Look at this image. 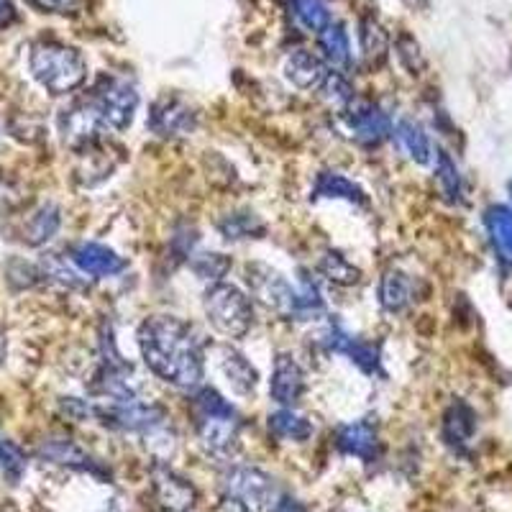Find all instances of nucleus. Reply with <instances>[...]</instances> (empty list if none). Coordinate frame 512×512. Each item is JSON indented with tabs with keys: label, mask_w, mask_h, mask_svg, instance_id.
Wrapping results in <instances>:
<instances>
[{
	"label": "nucleus",
	"mask_w": 512,
	"mask_h": 512,
	"mask_svg": "<svg viewBox=\"0 0 512 512\" xmlns=\"http://www.w3.org/2000/svg\"><path fill=\"white\" fill-rule=\"evenodd\" d=\"M136 341L154 377L190 392L203 384L208 341L192 323L177 315H149L139 326Z\"/></svg>",
	"instance_id": "f257e3e1"
},
{
	"label": "nucleus",
	"mask_w": 512,
	"mask_h": 512,
	"mask_svg": "<svg viewBox=\"0 0 512 512\" xmlns=\"http://www.w3.org/2000/svg\"><path fill=\"white\" fill-rule=\"evenodd\" d=\"M190 415L195 436L205 454L213 459L231 461L233 454L239 451L241 428H244V418L239 410L233 408L216 387L200 384L198 390H192Z\"/></svg>",
	"instance_id": "f03ea898"
},
{
	"label": "nucleus",
	"mask_w": 512,
	"mask_h": 512,
	"mask_svg": "<svg viewBox=\"0 0 512 512\" xmlns=\"http://www.w3.org/2000/svg\"><path fill=\"white\" fill-rule=\"evenodd\" d=\"M29 67L34 80L52 95L72 93L88 77V64L82 54L59 41H39L31 49Z\"/></svg>",
	"instance_id": "7ed1b4c3"
},
{
	"label": "nucleus",
	"mask_w": 512,
	"mask_h": 512,
	"mask_svg": "<svg viewBox=\"0 0 512 512\" xmlns=\"http://www.w3.org/2000/svg\"><path fill=\"white\" fill-rule=\"evenodd\" d=\"M203 310L213 331L226 338H244L254 326L251 295L226 280L208 285L203 295Z\"/></svg>",
	"instance_id": "20e7f679"
},
{
	"label": "nucleus",
	"mask_w": 512,
	"mask_h": 512,
	"mask_svg": "<svg viewBox=\"0 0 512 512\" xmlns=\"http://www.w3.org/2000/svg\"><path fill=\"white\" fill-rule=\"evenodd\" d=\"M318 346L326 354L344 356L354 364L359 372H364L367 377H382V346L367 341V338L354 336L351 331H346L338 320H328V326L320 331Z\"/></svg>",
	"instance_id": "39448f33"
},
{
	"label": "nucleus",
	"mask_w": 512,
	"mask_h": 512,
	"mask_svg": "<svg viewBox=\"0 0 512 512\" xmlns=\"http://www.w3.org/2000/svg\"><path fill=\"white\" fill-rule=\"evenodd\" d=\"M88 100L100 113L105 128H113V131H126L139 111V93L123 77H103Z\"/></svg>",
	"instance_id": "423d86ee"
},
{
	"label": "nucleus",
	"mask_w": 512,
	"mask_h": 512,
	"mask_svg": "<svg viewBox=\"0 0 512 512\" xmlns=\"http://www.w3.org/2000/svg\"><path fill=\"white\" fill-rule=\"evenodd\" d=\"M341 118H344V126L351 139L364 149H377L384 141L392 139L395 123H392L390 113L372 100H354L349 108L341 111Z\"/></svg>",
	"instance_id": "0eeeda50"
},
{
	"label": "nucleus",
	"mask_w": 512,
	"mask_h": 512,
	"mask_svg": "<svg viewBox=\"0 0 512 512\" xmlns=\"http://www.w3.org/2000/svg\"><path fill=\"white\" fill-rule=\"evenodd\" d=\"M223 492L228 497L246 502L249 507H272L277 500V487L274 479L267 472H262L259 466L233 464L228 466L223 474Z\"/></svg>",
	"instance_id": "6e6552de"
},
{
	"label": "nucleus",
	"mask_w": 512,
	"mask_h": 512,
	"mask_svg": "<svg viewBox=\"0 0 512 512\" xmlns=\"http://www.w3.org/2000/svg\"><path fill=\"white\" fill-rule=\"evenodd\" d=\"M146 128L159 139H177V136H190L198 128V113L192 111L187 100L177 95H164L154 100L146 116Z\"/></svg>",
	"instance_id": "1a4fd4ad"
},
{
	"label": "nucleus",
	"mask_w": 512,
	"mask_h": 512,
	"mask_svg": "<svg viewBox=\"0 0 512 512\" xmlns=\"http://www.w3.org/2000/svg\"><path fill=\"white\" fill-rule=\"evenodd\" d=\"M333 443L341 454L349 459H359L361 464H374L382 456V438H379V428L372 418L338 425L333 433Z\"/></svg>",
	"instance_id": "9d476101"
},
{
	"label": "nucleus",
	"mask_w": 512,
	"mask_h": 512,
	"mask_svg": "<svg viewBox=\"0 0 512 512\" xmlns=\"http://www.w3.org/2000/svg\"><path fill=\"white\" fill-rule=\"evenodd\" d=\"M305 392H308V374L300 367V361L287 351L277 354L272 379H269V397L280 408H295L297 402L305 397Z\"/></svg>",
	"instance_id": "9b49d317"
},
{
	"label": "nucleus",
	"mask_w": 512,
	"mask_h": 512,
	"mask_svg": "<svg viewBox=\"0 0 512 512\" xmlns=\"http://www.w3.org/2000/svg\"><path fill=\"white\" fill-rule=\"evenodd\" d=\"M152 489L159 507L167 512H190L198 502V489L187 477L159 461L152 472Z\"/></svg>",
	"instance_id": "f8f14e48"
},
{
	"label": "nucleus",
	"mask_w": 512,
	"mask_h": 512,
	"mask_svg": "<svg viewBox=\"0 0 512 512\" xmlns=\"http://www.w3.org/2000/svg\"><path fill=\"white\" fill-rule=\"evenodd\" d=\"M70 259L82 274H90L95 280L118 277L128 267V262L118 251H113L111 246L98 244V241H80V244H75L70 251Z\"/></svg>",
	"instance_id": "ddd939ff"
},
{
	"label": "nucleus",
	"mask_w": 512,
	"mask_h": 512,
	"mask_svg": "<svg viewBox=\"0 0 512 512\" xmlns=\"http://www.w3.org/2000/svg\"><path fill=\"white\" fill-rule=\"evenodd\" d=\"M377 300L387 315H402L418 300V282L413 280V274L402 269H387L379 280Z\"/></svg>",
	"instance_id": "4468645a"
},
{
	"label": "nucleus",
	"mask_w": 512,
	"mask_h": 512,
	"mask_svg": "<svg viewBox=\"0 0 512 512\" xmlns=\"http://www.w3.org/2000/svg\"><path fill=\"white\" fill-rule=\"evenodd\" d=\"M477 433V413L464 400H454L441 420V438L454 454H466Z\"/></svg>",
	"instance_id": "2eb2a0df"
},
{
	"label": "nucleus",
	"mask_w": 512,
	"mask_h": 512,
	"mask_svg": "<svg viewBox=\"0 0 512 512\" xmlns=\"http://www.w3.org/2000/svg\"><path fill=\"white\" fill-rule=\"evenodd\" d=\"M328 75L331 72H328L326 59L318 54L308 52V49H295L292 54H287L285 77L297 90H320Z\"/></svg>",
	"instance_id": "dca6fc26"
},
{
	"label": "nucleus",
	"mask_w": 512,
	"mask_h": 512,
	"mask_svg": "<svg viewBox=\"0 0 512 512\" xmlns=\"http://www.w3.org/2000/svg\"><path fill=\"white\" fill-rule=\"evenodd\" d=\"M310 200L313 203H318V200H344L351 205L369 203L367 192L361 190L354 180H349L341 172H331V169H323L315 175L313 187H310Z\"/></svg>",
	"instance_id": "f3484780"
},
{
	"label": "nucleus",
	"mask_w": 512,
	"mask_h": 512,
	"mask_svg": "<svg viewBox=\"0 0 512 512\" xmlns=\"http://www.w3.org/2000/svg\"><path fill=\"white\" fill-rule=\"evenodd\" d=\"M221 372L226 377V382L231 384V390L241 397L254 395L256 384H259V372L256 367L246 359L241 351L231 349V346H223L221 349Z\"/></svg>",
	"instance_id": "a211bd4d"
},
{
	"label": "nucleus",
	"mask_w": 512,
	"mask_h": 512,
	"mask_svg": "<svg viewBox=\"0 0 512 512\" xmlns=\"http://www.w3.org/2000/svg\"><path fill=\"white\" fill-rule=\"evenodd\" d=\"M392 141L400 146L402 154H408L415 164H428L433 159V146L425 128L413 118H400L392 126Z\"/></svg>",
	"instance_id": "6ab92c4d"
},
{
	"label": "nucleus",
	"mask_w": 512,
	"mask_h": 512,
	"mask_svg": "<svg viewBox=\"0 0 512 512\" xmlns=\"http://www.w3.org/2000/svg\"><path fill=\"white\" fill-rule=\"evenodd\" d=\"M489 244L505 267H512V210L505 205H492L484 213Z\"/></svg>",
	"instance_id": "aec40b11"
},
{
	"label": "nucleus",
	"mask_w": 512,
	"mask_h": 512,
	"mask_svg": "<svg viewBox=\"0 0 512 512\" xmlns=\"http://www.w3.org/2000/svg\"><path fill=\"white\" fill-rule=\"evenodd\" d=\"M269 436L282 443H305L313 436V423L295 408H280L267 418Z\"/></svg>",
	"instance_id": "412c9836"
},
{
	"label": "nucleus",
	"mask_w": 512,
	"mask_h": 512,
	"mask_svg": "<svg viewBox=\"0 0 512 512\" xmlns=\"http://www.w3.org/2000/svg\"><path fill=\"white\" fill-rule=\"evenodd\" d=\"M41 456L52 464H64V466H72V469H82V472H90V474H103L98 461L93 459L90 454H85L77 443L67 441V438H54V441H47L41 446L39 451Z\"/></svg>",
	"instance_id": "4be33fe9"
},
{
	"label": "nucleus",
	"mask_w": 512,
	"mask_h": 512,
	"mask_svg": "<svg viewBox=\"0 0 512 512\" xmlns=\"http://www.w3.org/2000/svg\"><path fill=\"white\" fill-rule=\"evenodd\" d=\"M320 57L326 59L328 67L336 72H346L351 67V39L341 24H328L326 29L318 34Z\"/></svg>",
	"instance_id": "5701e85b"
},
{
	"label": "nucleus",
	"mask_w": 512,
	"mask_h": 512,
	"mask_svg": "<svg viewBox=\"0 0 512 512\" xmlns=\"http://www.w3.org/2000/svg\"><path fill=\"white\" fill-rule=\"evenodd\" d=\"M216 228L226 241L262 239L264 233H267V223L256 213H251V210H231V213L221 216Z\"/></svg>",
	"instance_id": "b1692460"
},
{
	"label": "nucleus",
	"mask_w": 512,
	"mask_h": 512,
	"mask_svg": "<svg viewBox=\"0 0 512 512\" xmlns=\"http://www.w3.org/2000/svg\"><path fill=\"white\" fill-rule=\"evenodd\" d=\"M318 272L326 277L328 282L341 287H354L361 282V269L354 262H349V256H344L341 251L328 249L326 254L320 256Z\"/></svg>",
	"instance_id": "393cba45"
},
{
	"label": "nucleus",
	"mask_w": 512,
	"mask_h": 512,
	"mask_svg": "<svg viewBox=\"0 0 512 512\" xmlns=\"http://www.w3.org/2000/svg\"><path fill=\"white\" fill-rule=\"evenodd\" d=\"M359 44L361 54L369 64H379L387 52H390V36L384 31V26L379 24L377 18L367 16L359 21Z\"/></svg>",
	"instance_id": "a878e982"
},
{
	"label": "nucleus",
	"mask_w": 512,
	"mask_h": 512,
	"mask_svg": "<svg viewBox=\"0 0 512 512\" xmlns=\"http://www.w3.org/2000/svg\"><path fill=\"white\" fill-rule=\"evenodd\" d=\"M287 8H290L297 26H303L310 34H320L331 24V13H328V6L323 0H287Z\"/></svg>",
	"instance_id": "bb28decb"
},
{
	"label": "nucleus",
	"mask_w": 512,
	"mask_h": 512,
	"mask_svg": "<svg viewBox=\"0 0 512 512\" xmlns=\"http://www.w3.org/2000/svg\"><path fill=\"white\" fill-rule=\"evenodd\" d=\"M436 182L438 190H441V195L448 203L456 205L464 200V180H461V172L456 167V162L446 152L436 154Z\"/></svg>",
	"instance_id": "cd10ccee"
},
{
	"label": "nucleus",
	"mask_w": 512,
	"mask_h": 512,
	"mask_svg": "<svg viewBox=\"0 0 512 512\" xmlns=\"http://www.w3.org/2000/svg\"><path fill=\"white\" fill-rule=\"evenodd\" d=\"M190 269L198 274V280L208 282V285H216V282L226 280V274L231 272V259L226 254H218V251H203V254H192L187 259Z\"/></svg>",
	"instance_id": "c85d7f7f"
},
{
	"label": "nucleus",
	"mask_w": 512,
	"mask_h": 512,
	"mask_svg": "<svg viewBox=\"0 0 512 512\" xmlns=\"http://www.w3.org/2000/svg\"><path fill=\"white\" fill-rule=\"evenodd\" d=\"M59 226H62L59 208H54V205H44L39 213L31 216L29 226H26V239H29V244H44V241H49L54 233L59 231Z\"/></svg>",
	"instance_id": "c756f323"
},
{
	"label": "nucleus",
	"mask_w": 512,
	"mask_h": 512,
	"mask_svg": "<svg viewBox=\"0 0 512 512\" xmlns=\"http://www.w3.org/2000/svg\"><path fill=\"white\" fill-rule=\"evenodd\" d=\"M320 93H323V98H326L328 103L336 105L338 111H344V108H349V105L354 103V90H351V85H349V80L344 77V72H331V75H328V80L323 82Z\"/></svg>",
	"instance_id": "7c9ffc66"
},
{
	"label": "nucleus",
	"mask_w": 512,
	"mask_h": 512,
	"mask_svg": "<svg viewBox=\"0 0 512 512\" xmlns=\"http://www.w3.org/2000/svg\"><path fill=\"white\" fill-rule=\"evenodd\" d=\"M0 472L6 474L13 484L26 472V456L16 443L0 438Z\"/></svg>",
	"instance_id": "2f4dec72"
},
{
	"label": "nucleus",
	"mask_w": 512,
	"mask_h": 512,
	"mask_svg": "<svg viewBox=\"0 0 512 512\" xmlns=\"http://www.w3.org/2000/svg\"><path fill=\"white\" fill-rule=\"evenodd\" d=\"M395 47H397V57L402 59V64H405L413 75H418V72L423 70V57H420L418 41H415L413 36L402 34L400 39H397Z\"/></svg>",
	"instance_id": "473e14b6"
},
{
	"label": "nucleus",
	"mask_w": 512,
	"mask_h": 512,
	"mask_svg": "<svg viewBox=\"0 0 512 512\" xmlns=\"http://www.w3.org/2000/svg\"><path fill=\"white\" fill-rule=\"evenodd\" d=\"M62 413L67 415V418L77 420V423H82V420H90L95 418V415L100 413L95 405H90L88 400H77V397H67V400H62Z\"/></svg>",
	"instance_id": "72a5a7b5"
},
{
	"label": "nucleus",
	"mask_w": 512,
	"mask_h": 512,
	"mask_svg": "<svg viewBox=\"0 0 512 512\" xmlns=\"http://www.w3.org/2000/svg\"><path fill=\"white\" fill-rule=\"evenodd\" d=\"M31 3L47 13H75L82 0H31Z\"/></svg>",
	"instance_id": "f704fd0d"
},
{
	"label": "nucleus",
	"mask_w": 512,
	"mask_h": 512,
	"mask_svg": "<svg viewBox=\"0 0 512 512\" xmlns=\"http://www.w3.org/2000/svg\"><path fill=\"white\" fill-rule=\"evenodd\" d=\"M267 512H308V507H305L300 500H295V497L280 495Z\"/></svg>",
	"instance_id": "c9c22d12"
},
{
	"label": "nucleus",
	"mask_w": 512,
	"mask_h": 512,
	"mask_svg": "<svg viewBox=\"0 0 512 512\" xmlns=\"http://www.w3.org/2000/svg\"><path fill=\"white\" fill-rule=\"evenodd\" d=\"M216 512H251V507L246 502L236 500V497H223L221 505L216 507Z\"/></svg>",
	"instance_id": "e433bc0d"
},
{
	"label": "nucleus",
	"mask_w": 512,
	"mask_h": 512,
	"mask_svg": "<svg viewBox=\"0 0 512 512\" xmlns=\"http://www.w3.org/2000/svg\"><path fill=\"white\" fill-rule=\"evenodd\" d=\"M13 18V3L11 0H0V26H6Z\"/></svg>",
	"instance_id": "4c0bfd02"
},
{
	"label": "nucleus",
	"mask_w": 512,
	"mask_h": 512,
	"mask_svg": "<svg viewBox=\"0 0 512 512\" xmlns=\"http://www.w3.org/2000/svg\"><path fill=\"white\" fill-rule=\"evenodd\" d=\"M3 512H18V510L13 505H6V507H3Z\"/></svg>",
	"instance_id": "58836bf2"
},
{
	"label": "nucleus",
	"mask_w": 512,
	"mask_h": 512,
	"mask_svg": "<svg viewBox=\"0 0 512 512\" xmlns=\"http://www.w3.org/2000/svg\"><path fill=\"white\" fill-rule=\"evenodd\" d=\"M510 192H512V185H510Z\"/></svg>",
	"instance_id": "ea45409f"
}]
</instances>
